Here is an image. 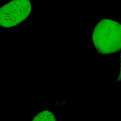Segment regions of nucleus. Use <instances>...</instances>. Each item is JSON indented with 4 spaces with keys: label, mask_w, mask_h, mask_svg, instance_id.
Masks as SVG:
<instances>
[{
    "label": "nucleus",
    "mask_w": 121,
    "mask_h": 121,
    "mask_svg": "<svg viewBox=\"0 0 121 121\" xmlns=\"http://www.w3.org/2000/svg\"><path fill=\"white\" fill-rule=\"evenodd\" d=\"M92 39L98 53H116L121 49V24L111 19H102L95 27Z\"/></svg>",
    "instance_id": "f257e3e1"
},
{
    "label": "nucleus",
    "mask_w": 121,
    "mask_h": 121,
    "mask_svg": "<svg viewBox=\"0 0 121 121\" xmlns=\"http://www.w3.org/2000/svg\"><path fill=\"white\" fill-rule=\"evenodd\" d=\"M32 11L30 0H11L0 9V24L3 27L15 26L24 21Z\"/></svg>",
    "instance_id": "f03ea898"
},
{
    "label": "nucleus",
    "mask_w": 121,
    "mask_h": 121,
    "mask_svg": "<svg viewBox=\"0 0 121 121\" xmlns=\"http://www.w3.org/2000/svg\"><path fill=\"white\" fill-rule=\"evenodd\" d=\"M54 114L49 110L43 111L36 115L33 121H55Z\"/></svg>",
    "instance_id": "7ed1b4c3"
},
{
    "label": "nucleus",
    "mask_w": 121,
    "mask_h": 121,
    "mask_svg": "<svg viewBox=\"0 0 121 121\" xmlns=\"http://www.w3.org/2000/svg\"><path fill=\"white\" fill-rule=\"evenodd\" d=\"M121 81V53L120 56V73L119 76L116 80V82H119V81Z\"/></svg>",
    "instance_id": "20e7f679"
}]
</instances>
